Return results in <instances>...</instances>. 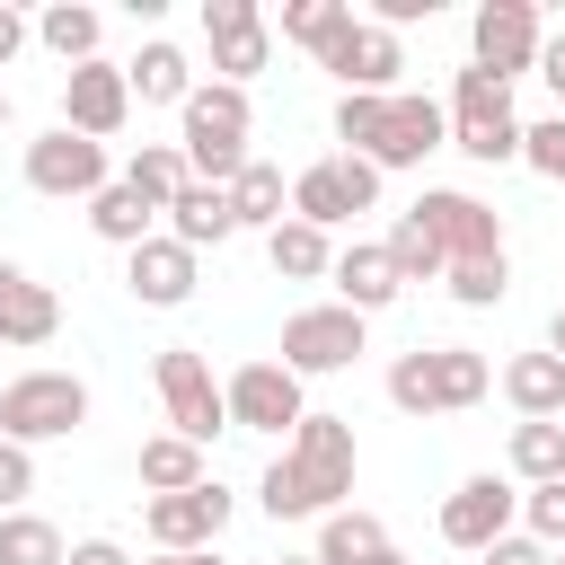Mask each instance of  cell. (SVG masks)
I'll use <instances>...</instances> for the list:
<instances>
[{"label":"cell","instance_id":"6da1fadb","mask_svg":"<svg viewBox=\"0 0 565 565\" xmlns=\"http://www.w3.org/2000/svg\"><path fill=\"white\" fill-rule=\"evenodd\" d=\"M344 494H353V415H300L291 450L265 468L256 503L274 521H327V512H344Z\"/></svg>","mask_w":565,"mask_h":565},{"label":"cell","instance_id":"7a4b0ae2","mask_svg":"<svg viewBox=\"0 0 565 565\" xmlns=\"http://www.w3.org/2000/svg\"><path fill=\"white\" fill-rule=\"evenodd\" d=\"M177 115H185V141H177V150H185V177H194V185H230V177L256 159V150H247V88L212 79V88H194Z\"/></svg>","mask_w":565,"mask_h":565},{"label":"cell","instance_id":"3957f363","mask_svg":"<svg viewBox=\"0 0 565 565\" xmlns=\"http://www.w3.org/2000/svg\"><path fill=\"white\" fill-rule=\"evenodd\" d=\"M88 424V380L79 371H18L0 388V441L35 450V441H62Z\"/></svg>","mask_w":565,"mask_h":565},{"label":"cell","instance_id":"277c9868","mask_svg":"<svg viewBox=\"0 0 565 565\" xmlns=\"http://www.w3.org/2000/svg\"><path fill=\"white\" fill-rule=\"evenodd\" d=\"M450 150H468L477 168L521 159V115H512V88L503 79H486V71H459L450 79Z\"/></svg>","mask_w":565,"mask_h":565},{"label":"cell","instance_id":"5b68a950","mask_svg":"<svg viewBox=\"0 0 565 565\" xmlns=\"http://www.w3.org/2000/svg\"><path fill=\"white\" fill-rule=\"evenodd\" d=\"M539 44H547V26H539V9L530 0H486L477 18H468V71H486V79H521V71H539Z\"/></svg>","mask_w":565,"mask_h":565},{"label":"cell","instance_id":"8992f818","mask_svg":"<svg viewBox=\"0 0 565 565\" xmlns=\"http://www.w3.org/2000/svg\"><path fill=\"white\" fill-rule=\"evenodd\" d=\"M159 406H168V433L177 441H212V433H230V406H221V380H212V362L194 353V344H168L159 353Z\"/></svg>","mask_w":565,"mask_h":565},{"label":"cell","instance_id":"52a82bcc","mask_svg":"<svg viewBox=\"0 0 565 565\" xmlns=\"http://www.w3.org/2000/svg\"><path fill=\"white\" fill-rule=\"evenodd\" d=\"M371 203H380V168L353 159V150L291 177V221H309V230H335V221H353V212H371Z\"/></svg>","mask_w":565,"mask_h":565},{"label":"cell","instance_id":"ba28073f","mask_svg":"<svg viewBox=\"0 0 565 565\" xmlns=\"http://www.w3.org/2000/svg\"><path fill=\"white\" fill-rule=\"evenodd\" d=\"M406 212L433 230L441 265H477V256H503V221H494V203H477V194H459V185H433V194H415Z\"/></svg>","mask_w":565,"mask_h":565},{"label":"cell","instance_id":"9c48e42d","mask_svg":"<svg viewBox=\"0 0 565 565\" xmlns=\"http://www.w3.org/2000/svg\"><path fill=\"white\" fill-rule=\"evenodd\" d=\"M362 327H371V318H353L344 300H327V309H291V318H282V371H291V380L344 371V362L362 353Z\"/></svg>","mask_w":565,"mask_h":565},{"label":"cell","instance_id":"30bf717a","mask_svg":"<svg viewBox=\"0 0 565 565\" xmlns=\"http://www.w3.org/2000/svg\"><path fill=\"white\" fill-rule=\"evenodd\" d=\"M221 406H230L238 433H300V415H309V397H300V380L282 362H238L221 380Z\"/></svg>","mask_w":565,"mask_h":565},{"label":"cell","instance_id":"8fae6325","mask_svg":"<svg viewBox=\"0 0 565 565\" xmlns=\"http://www.w3.org/2000/svg\"><path fill=\"white\" fill-rule=\"evenodd\" d=\"M221 521H230V494H221L212 477L185 486V494H150V503H141V530H150L159 556H203V547L221 539Z\"/></svg>","mask_w":565,"mask_h":565},{"label":"cell","instance_id":"7c38bea8","mask_svg":"<svg viewBox=\"0 0 565 565\" xmlns=\"http://www.w3.org/2000/svg\"><path fill=\"white\" fill-rule=\"evenodd\" d=\"M203 35H212V71L230 88H247L265 71V53H274V26H265L256 0H203Z\"/></svg>","mask_w":565,"mask_h":565},{"label":"cell","instance_id":"4fadbf2b","mask_svg":"<svg viewBox=\"0 0 565 565\" xmlns=\"http://www.w3.org/2000/svg\"><path fill=\"white\" fill-rule=\"evenodd\" d=\"M26 185L35 194H97L106 185V141H79L71 124H53V132H35L26 141Z\"/></svg>","mask_w":565,"mask_h":565},{"label":"cell","instance_id":"5bb4252c","mask_svg":"<svg viewBox=\"0 0 565 565\" xmlns=\"http://www.w3.org/2000/svg\"><path fill=\"white\" fill-rule=\"evenodd\" d=\"M124 115H132V88H124L115 62H79V71L62 79V124H71L79 141H115Z\"/></svg>","mask_w":565,"mask_h":565},{"label":"cell","instance_id":"9a60e30c","mask_svg":"<svg viewBox=\"0 0 565 565\" xmlns=\"http://www.w3.org/2000/svg\"><path fill=\"white\" fill-rule=\"evenodd\" d=\"M512 512H521V494H512L503 477H468V486L441 503V539H450V547H468V556H486V547L512 530Z\"/></svg>","mask_w":565,"mask_h":565},{"label":"cell","instance_id":"2e32d148","mask_svg":"<svg viewBox=\"0 0 565 565\" xmlns=\"http://www.w3.org/2000/svg\"><path fill=\"white\" fill-rule=\"evenodd\" d=\"M450 141V115L433 106V97H406V88H388V124H380V150H371V168H415V159H433Z\"/></svg>","mask_w":565,"mask_h":565},{"label":"cell","instance_id":"e0dca14e","mask_svg":"<svg viewBox=\"0 0 565 565\" xmlns=\"http://www.w3.org/2000/svg\"><path fill=\"white\" fill-rule=\"evenodd\" d=\"M124 282H132L141 309H185V300H194V247H177V238L150 230V238L124 256Z\"/></svg>","mask_w":565,"mask_h":565},{"label":"cell","instance_id":"ac0fdd59","mask_svg":"<svg viewBox=\"0 0 565 565\" xmlns=\"http://www.w3.org/2000/svg\"><path fill=\"white\" fill-rule=\"evenodd\" d=\"M318 71H335V79H344L353 97H388V79L406 71V53H397V35H388V26L353 18V35H344V44H335V53L318 62Z\"/></svg>","mask_w":565,"mask_h":565},{"label":"cell","instance_id":"d6986e66","mask_svg":"<svg viewBox=\"0 0 565 565\" xmlns=\"http://www.w3.org/2000/svg\"><path fill=\"white\" fill-rule=\"evenodd\" d=\"M53 327H62V300H53L35 274H18V265L0 256V344L35 353V344H53Z\"/></svg>","mask_w":565,"mask_h":565},{"label":"cell","instance_id":"ffe728a7","mask_svg":"<svg viewBox=\"0 0 565 565\" xmlns=\"http://www.w3.org/2000/svg\"><path fill=\"white\" fill-rule=\"evenodd\" d=\"M327 274H335V291H344V309H353V318H371V309H388V300L406 291L380 238H353V247H335V265H327Z\"/></svg>","mask_w":565,"mask_h":565},{"label":"cell","instance_id":"44dd1931","mask_svg":"<svg viewBox=\"0 0 565 565\" xmlns=\"http://www.w3.org/2000/svg\"><path fill=\"white\" fill-rule=\"evenodd\" d=\"M424 380H433V415H468L494 388L486 353H468V344H424Z\"/></svg>","mask_w":565,"mask_h":565},{"label":"cell","instance_id":"7402d4cb","mask_svg":"<svg viewBox=\"0 0 565 565\" xmlns=\"http://www.w3.org/2000/svg\"><path fill=\"white\" fill-rule=\"evenodd\" d=\"M503 397L521 406V424H556L565 415V362L556 353H512L503 362Z\"/></svg>","mask_w":565,"mask_h":565},{"label":"cell","instance_id":"603a6c76","mask_svg":"<svg viewBox=\"0 0 565 565\" xmlns=\"http://www.w3.org/2000/svg\"><path fill=\"white\" fill-rule=\"evenodd\" d=\"M124 88H132L141 106H185V97H194V71H185V53H177L168 35H150V44L124 62Z\"/></svg>","mask_w":565,"mask_h":565},{"label":"cell","instance_id":"cb8c5ba5","mask_svg":"<svg viewBox=\"0 0 565 565\" xmlns=\"http://www.w3.org/2000/svg\"><path fill=\"white\" fill-rule=\"evenodd\" d=\"M168 221H177L168 238H177V247H194V256H203V247H221V238L238 230V212H230V185H194V177H185V194L168 203Z\"/></svg>","mask_w":565,"mask_h":565},{"label":"cell","instance_id":"d4e9b609","mask_svg":"<svg viewBox=\"0 0 565 565\" xmlns=\"http://www.w3.org/2000/svg\"><path fill=\"white\" fill-rule=\"evenodd\" d=\"M230 212H238V230H282V221H291L282 168H274V159H247V168L230 177Z\"/></svg>","mask_w":565,"mask_h":565},{"label":"cell","instance_id":"484cf974","mask_svg":"<svg viewBox=\"0 0 565 565\" xmlns=\"http://www.w3.org/2000/svg\"><path fill=\"white\" fill-rule=\"evenodd\" d=\"M150 221H159V212H150V203H141V194H132L124 177H106V185L88 194V230H97L106 247H124V256H132V247L150 238Z\"/></svg>","mask_w":565,"mask_h":565},{"label":"cell","instance_id":"4316f807","mask_svg":"<svg viewBox=\"0 0 565 565\" xmlns=\"http://www.w3.org/2000/svg\"><path fill=\"white\" fill-rule=\"evenodd\" d=\"M371 556H388L380 512H327V521H318V556H309V565H371Z\"/></svg>","mask_w":565,"mask_h":565},{"label":"cell","instance_id":"83f0119b","mask_svg":"<svg viewBox=\"0 0 565 565\" xmlns=\"http://www.w3.org/2000/svg\"><path fill=\"white\" fill-rule=\"evenodd\" d=\"M344 35H353V0H291V9H282V44H300V53H318V62H327Z\"/></svg>","mask_w":565,"mask_h":565},{"label":"cell","instance_id":"f1b7e54d","mask_svg":"<svg viewBox=\"0 0 565 565\" xmlns=\"http://www.w3.org/2000/svg\"><path fill=\"white\" fill-rule=\"evenodd\" d=\"M265 256H274L282 282H318V274L335 265V238L309 230V221H282V230H265Z\"/></svg>","mask_w":565,"mask_h":565},{"label":"cell","instance_id":"f546056e","mask_svg":"<svg viewBox=\"0 0 565 565\" xmlns=\"http://www.w3.org/2000/svg\"><path fill=\"white\" fill-rule=\"evenodd\" d=\"M212 468H203V450L194 441H177V433H150L141 441V486L150 494H185V486H203Z\"/></svg>","mask_w":565,"mask_h":565},{"label":"cell","instance_id":"4dcf8cb0","mask_svg":"<svg viewBox=\"0 0 565 565\" xmlns=\"http://www.w3.org/2000/svg\"><path fill=\"white\" fill-rule=\"evenodd\" d=\"M124 185H132V194H141L150 212H168V203L185 194V150H177V141H150V150H132Z\"/></svg>","mask_w":565,"mask_h":565},{"label":"cell","instance_id":"1f68e13d","mask_svg":"<svg viewBox=\"0 0 565 565\" xmlns=\"http://www.w3.org/2000/svg\"><path fill=\"white\" fill-rule=\"evenodd\" d=\"M62 530L44 512H0V565H62Z\"/></svg>","mask_w":565,"mask_h":565},{"label":"cell","instance_id":"d6a6232c","mask_svg":"<svg viewBox=\"0 0 565 565\" xmlns=\"http://www.w3.org/2000/svg\"><path fill=\"white\" fill-rule=\"evenodd\" d=\"M35 35L79 71V62H97V9H79V0H53L44 18H35Z\"/></svg>","mask_w":565,"mask_h":565},{"label":"cell","instance_id":"836d02e7","mask_svg":"<svg viewBox=\"0 0 565 565\" xmlns=\"http://www.w3.org/2000/svg\"><path fill=\"white\" fill-rule=\"evenodd\" d=\"M512 477L556 486L565 477V424H512Z\"/></svg>","mask_w":565,"mask_h":565},{"label":"cell","instance_id":"e575fe53","mask_svg":"<svg viewBox=\"0 0 565 565\" xmlns=\"http://www.w3.org/2000/svg\"><path fill=\"white\" fill-rule=\"evenodd\" d=\"M380 247H388V265H397V282H441V247H433V230H424L415 212H397V230H388Z\"/></svg>","mask_w":565,"mask_h":565},{"label":"cell","instance_id":"d590c367","mask_svg":"<svg viewBox=\"0 0 565 565\" xmlns=\"http://www.w3.org/2000/svg\"><path fill=\"white\" fill-rule=\"evenodd\" d=\"M441 282H450L459 309H494V300L512 291V265H503V256H477V265H441Z\"/></svg>","mask_w":565,"mask_h":565},{"label":"cell","instance_id":"8d00e7d4","mask_svg":"<svg viewBox=\"0 0 565 565\" xmlns=\"http://www.w3.org/2000/svg\"><path fill=\"white\" fill-rule=\"evenodd\" d=\"M380 124H388V97H353V88H344V106H335V141H344L353 159L380 150Z\"/></svg>","mask_w":565,"mask_h":565},{"label":"cell","instance_id":"74e56055","mask_svg":"<svg viewBox=\"0 0 565 565\" xmlns=\"http://www.w3.org/2000/svg\"><path fill=\"white\" fill-rule=\"evenodd\" d=\"M521 521H530V539L556 556V547H565V477H556V486H530V494H521Z\"/></svg>","mask_w":565,"mask_h":565},{"label":"cell","instance_id":"f35d334b","mask_svg":"<svg viewBox=\"0 0 565 565\" xmlns=\"http://www.w3.org/2000/svg\"><path fill=\"white\" fill-rule=\"evenodd\" d=\"M521 159H530L547 185H565V115H539V124H521Z\"/></svg>","mask_w":565,"mask_h":565},{"label":"cell","instance_id":"ab89813d","mask_svg":"<svg viewBox=\"0 0 565 565\" xmlns=\"http://www.w3.org/2000/svg\"><path fill=\"white\" fill-rule=\"evenodd\" d=\"M388 406H397V415H433V380H424V344L388 362Z\"/></svg>","mask_w":565,"mask_h":565},{"label":"cell","instance_id":"60d3db41","mask_svg":"<svg viewBox=\"0 0 565 565\" xmlns=\"http://www.w3.org/2000/svg\"><path fill=\"white\" fill-rule=\"evenodd\" d=\"M18 494H35V459L18 441H0V512H18Z\"/></svg>","mask_w":565,"mask_h":565},{"label":"cell","instance_id":"b9f144b4","mask_svg":"<svg viewBox=\"0 0 565 565\" xmlns=\"http://www.w3.org/2000/svg\"><path fill=\"white\" fill-rule=\"evenodd\" d=\"M486 565H547V547H539L530 530H503V539L486 547Z\"/></svg>","mask_w":565,"mask_h":565},{"label":"cell","instance_id":"7bdbcfd3","mask_svg":"<svg viewBox=\"0 0 565 565\" xmlns=\"http://www.w3.org/2000/svg\"><path fill=\"white\" fill-rule=\"evenodd\" d=\"M539 79L556 88V115H565V35H547V44H539Z\"/></svg>","mask_w":565,"mask_h":565},{"label":"cell","instance_id":"ee69618b","mask_svg":"<svg viewBox=\"0 0 565 565\" xmlns=\"http://www.w3.org/2000/svg\"><path fill=\"white\" fill-rule=\"evenodd\" d=\"M62 565H132V556H124V547H115V539H79V547H71V556H62Z\"/></svg>","mask_w":565,"mask_h":565},{"label":"cell","instance_id":"f6af8a7d","mask_svg":"<svg viewBox=\"0 0 565 565\" xmlns=\"http://www.w3.org/2000/svg\"><path fill=\"white\" fill-rule=\"evenodd\" d=\"M18 44H26V18H18V9H9V0H0V71H9V62H18Z\"/></svg>","mask_w":565,"mask_h":565},{"label":"cell","instance_id":"bcb514c9","mask_svg":"<svg viewBox=\"0 0 565 565\" xmlns=\"http://www.w3.org/2000/svg\"><path fill=\"white\" fill-rule=\"evenodd\" d=\"M547 353H556V362H565V309H556V318H547Z\"/></svg>","mask_w":565,"mask_h":565},{"label":"cell","instance_id":"7dc6e473","mask_svg":"<svg viewBox=\"0 0 565 565\" xmlns=\"http://www.w3.org/2000/svg\"><path fill=\"white\" fill-rule=\"evenodd\" d=\"M150 565H221V556H212V547H203V556H150Z\"/></svg>","mask_w":565,"mask_h":565},{"label":"cell","instance_id":"c3c4849f","mask_svg":"<svg viewBox=\"0 0 565 565\" xmlns=\"http://www.w3.org/2000/svg\"><path fill=\"white\" fill-rule=\"evenodd\" d=\"M371 565H406V556H397V547H388V556H371Z\"/></svg>","mask_w":565,"mask_h":565},{"label":"cell","instance_id":"681fc988","mask_svg":"<svg viewBox=\"0 0 565 565\" xmlns=\"http://www.w3.org/2000/svg\"><path fill=\"white\" fill-rule=\"evenodd\" d=\"M0 124H9V88H0Z\"/></svg>","mask_w":565,"mask_h":565},{"label":"cell","instance_id":"f907efd6","mask_svg":"<svg viewBox=\"0 0 565 565\" xmlns=\"http://www.w3.org/2000/svg\"><path fill=\"white\" fill-rule=\"evenodd\" d=\"M282 565H309V556H282Z\"/></svg>","mask_w":565,"mask_h":565},{"label":"cell","instance_id":"816d5d0a","mask_svg":"<svg viewBox=\"0 0 565 565\" xmlns=\"http://www.w3.org/2000/svg\"><path fill=\"white\" fill-rule=\"evenodd\" d=\"M547 565H565V547H556V556H547Z\"/></svg>","mask_w":565,"mask_h":565}]
</instances>
